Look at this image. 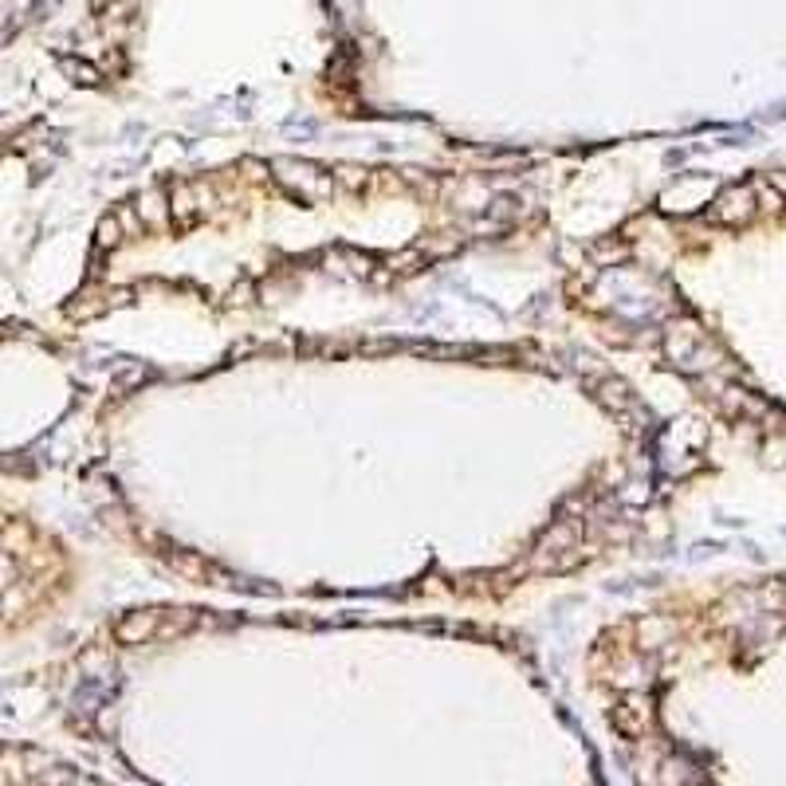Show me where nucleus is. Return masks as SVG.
I'll use <instances>...</instances> for the list:
<instances>
[{
	"mask_svg": "<svg viewBox=\"0 0 786 786\" xmlns=\"http://www.w3.org/2000/svg\"><path fill=\"white\" fill-rule=\"evenodd\" d=\"M276 177H280V185H287L291 193H299V197H307V201H319V197H327L331 189H335V181L327 177V173H319V169L311 166H295V162H276Z\"/></svg>",
	"mask_w": 786,
	"mask_h": 786,
	"instance_id": "nucleus-1",
	"label": "nucleus"
},
{
	"mask_svg": "<svg viewBox=\"0 0 786 786\" xmlns=\"http://www.w3.org/2000/svg\"><path fill=\"white\" fill-rule=\"evenodd\" d=\"M158 621H162V610H134L130 618L118 625V637L122 641H146L158 633Z\"/></svg>",
	"mask_w": 786,
	"mask_h": 786,
	"instance_id": "nucleus-2",
	"label": "nucleus"
}]
</instances>
